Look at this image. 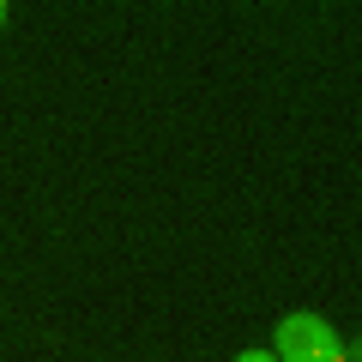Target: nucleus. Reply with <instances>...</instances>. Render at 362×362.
I'll use <instances>...</instances> for the list:
<instances>
[{"label":"nucleus","instance_id":"obj_3","mask_svg":"<svg viewBox=\"0 0 362 362\" xmlns=\"http://www.w3.org/2000/svg\"><path fill=\"white\" fill-rule=\"evenodd\" d=\"M0 18H6V0H0Z\"/></svg>","mask_w":362,"mask_h":362},{"label":"nucleus","instance_id":"obj_2","mask_svg":"<svg viewBox=\"0 0 362 362\" xmlns=\"http://www.w3.org/2000/svg\"><path fill=\"white\" fill-rule=\"evenodd\" d=\"M235 362H278V356H266V350H242Z\"/></svg>","mask_w":362,"mask_h":362},{"label":"nucleus","instance_id":"obj_1","mask_svg":"<svg viewBox=\"0 0 362 362\" xmlns=\"http://www.w3.org/2000/svg\"><path fill=\"white\" fill-rule=\"evenodd\" d=\"M278 362H356V356L320 314H284L278 320Z\"/></svg>","mask_w":362,"mask_h":362}]
</instances>
